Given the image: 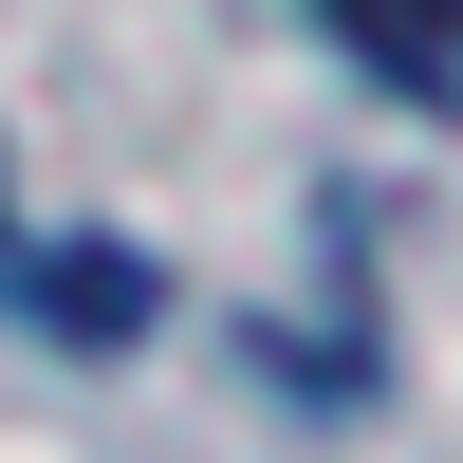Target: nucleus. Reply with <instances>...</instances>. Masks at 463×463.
<instances>
[{"instance_id": "nucleus-1", "label": "nucleus", "mask_w": 463, "mask_h": 463, "mask_svg": "<svg viewBox=\"0 0 463 463\" xmlns=\"http://www.w3.org/2000/svg\"><path fill=\"white\" fill-rule=\"evenodd\" d=\"M19 316L74 334V353H111V334H148V260L130 241H56V260H19Z\"/></svg>"}, {"instance_id": "nucleus-2", "label": "nucleus", "mask_w": 463, "mask_h": 463, "mask_svg": "<svg viewBox=\"0 0 463 463\" xmlns=\"http://www.w3.org/2000/svg\"><path fill=\"white\" fill-rule=\"evenodd\" d=\"M316 19L353 37L408 111H463V0H316Z\"/></svg>"}]
</instances>
